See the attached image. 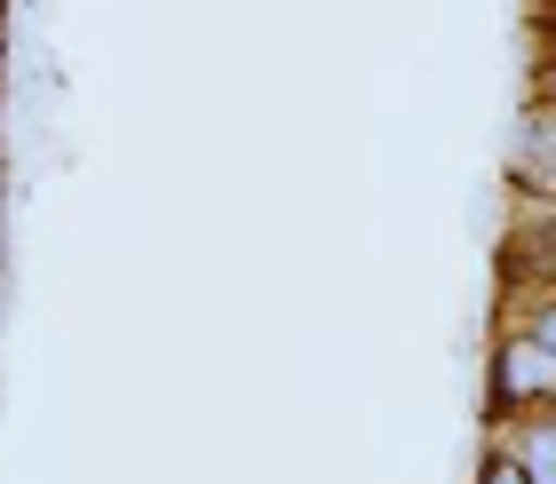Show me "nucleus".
Segmentation results:
<instances>
[{"label": "nucleus", "mask_w": 556, "mask_h": 484, "mask_svg": "<svg viewBox=\"0 0 556 484\" xmlns=\"http://www.w3.org/2000/svg\"><path fill=\"white\" fill-rule=\"evenodd\" d=\"M517 175L525 183H541V191H556V104H541L533 119H525V136H517Z\"/></svg>", "instance_id": "f03ea898"}, {"label": "nucleus", "mask_w": 556, "mask_h": 484, "mask_svg": "<svg viewBox=\"0 0 556 484\" xmlns=\"http://www.w3.org/2000/svg\"><path fill=\"white\" fill-rule=\"evenodd\" d=\"M485 484H533V476H525V469H517V461H509V453H501V461H493V469H485Z\"/></svg>", "instance_id": "20e7f679"}, {"label": "nucleus", "mask_w": 556, "mask_h": 484, "mask_svg": "<svg viewBox=\"0 0 556 484\" xmlns=\"http://www.w3.org/2000/svg\"><path fill=\"white\" fill-rule=\"evenodd\" d=\"M548 104H556V72H548Z\"/></svg>", "instance_id": "423d86ee"}, {"label": "nucleus", "mask_w": 556, "mask_h": 484, "mask_svg": "<svg viewBox=\"0 0 556 484\" xmlns=\"http://www.w3.org/2000/svg\"><path fill=\"white\" fill-rule=\"evenodd\" d=\"M533 342H541V349H556V310H541V318H533Z\"/></svg>", "instance_id": "39448f33"}, {"label": "nucleus", "mask_w": 556, "mask_h": 484, "mask_svg": "<svg viewBox=\"0 0 556 484\" xmlns=\"http://www.w3.org/2000/svg\"><path fill=\"white\" fill-rule=\"evenodd\" d=\"M509 461H517L525 476H533V484H556V421H533V429H517Z\"/></svg>", "instance_id": "7ed1b4c3"}, {"label": "nucleus", "mask_w": 556, "mask_h": 484, "mask_svg": "<svg viewBox=\"0 0 556 484\" xmlns=\"http://www.w3.org/2000/svg\"><path fill=\"white\" fill-rule=\"evenodd\" d=\"M548 390H556V349H541L533 334H517L509 349H501V405L548 397Z\"/></svg>", "instance_id": "f257e3e1"}]
</instances>
